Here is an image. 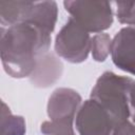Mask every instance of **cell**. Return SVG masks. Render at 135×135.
I'll return each instance as SVG.
<instances>
[{"mask_svg":"<svg viewBox=\"0 0 135 135\" xmlns=\"http://www.w3.org/2000/svg\"><path fill=\"white\" fill-rule=\"evenodd\" d=\"M50 45L51 33L33 23L1 26V61L4 71L11 77H30L39 59L49 53Z\"/></svg>","mask_w":135,"mask_h":135,"instance_id":"6da1fadb","label":"cell"},{"mask_svg":"<svg viewBox=\"0 0 135 135\" xmlns=\"http://www.w3.org/2000/svg\"><path fill=\"white\" fill-rule=\"evenodd\" d=\"M135 80L104 72L96 81L91 92V99L97 101L113 118L116 126L131 116L130 95Z\"/></svg>","mask_w":135,"mask_h":135,"instance_id":"7a4b0ae2","label":"cell"},{"mask_svg":"<svg viewBox=\"0 0 135 135\" xmlns=\"http://www.w3.org/2000/svg\"><path fill=\"white\" fill-rule=\"evenodd\" d=\"M57 15L55 1H0V22L3 27L26 22L52 33Z\"/></svg>","mask_w":135,"mask_h":135,"instance_id":"3957f363","label":"cell"},{"mask_svg":"<svg viewBox=\"0 0 135 135\" xmlns=\"http://www.w3.org/2000/svg\"><path fill=\"white\" fill-rule=\"evenodd\" d=\"M72 18L89 33H101L113 23V12L108 1H64Z\"/></svg>","mask_w":135,"mask_h":135,"instance_id":"277c9868","label":"cell"},{"mask_svg":"<svg viewBox=\"0 0 135 135\" xmlns=\"http://www.w3.org/2000/svg\"><path fill=\"white\" fill-rule=\"evenodd\" d=\"M92 38L72 17L56 36L55 52L58 56L72 63L83 62L91 51Z\"/></svg>","mask_w":135,"mask_h":135,"instance_id":"5b68a950","label":"cell"},{"mask_svg":"<svg viewBox=\"0 0 135 135\" xmlns=\"http://www.w3.org/2000/svg\"><path fill=\"white\" fill-rule=\"evenodd\" d=\"M115 127L110 114L94 99L85 100L76 114L79 135H113Z\"/></svg>","mask_w":135,"mask_h":135,"instance_id":"8992f818","label":"cell"},{"mask_svg":"<svg viewBox=\"0 0 135 135\" xmlns=\"http://www.w3.org/2000/svg\"><path fill=\"white\" fill-rule=\"evenodd\" d=\"M112 60L114 64L135 75V27H122L112 40Z\"/></svg>","mask_w":135,"mask_h":135,"instance_id":"52a82bcc","label":"cell"},{"mask_svg":"<svg viewBox=\"0 0 135 135\" xmlns=\"http://www.w3.org/2000/svg\"><path fill=\"white\" fill-rule=\"evenodd\" d=\"M81 96L73 89H56L49 98L47 115L52 121H74L79 110Z\"/></svg>","mask_w":135,"mask_h":135,"instance_id":"ba28073f","label":"cell"},{"mask_svg":"<svg viewBox=\"0 0 135 135\" xmlns=\"http://www.w3.org/2000/svg\"><path fill=\"white\" fill-rule=\"evenodd\" d=\"M62 70L63 65L58 58L47 53L39 59L35 71L30 76L31 82L38 88H47L60 78Z\"/></svg>","mask_w":135,"mask_h":135,"instance_id":"9c48e42d","label":"cell"},{"mask_svg":"<svg viewBox=\"0 0 135 135\" xmlns=\"http://www.w3.org/2000/svg\"><path fill=\"white\" fill-rule=\"evenodd\" d=\"M25 120L22 116L13 115L8 107L2 102L1 110V135H24Z\"/></svg>","mask_w":135,"mask_h":135,"instance_id":"30bf717a","label":"cell"},{"mask_svg":"<svg viewBox=\"0 0 135 135\" xmlns=\"http://www.w3.org/2000/svg\"><path fill=\"white\" fill-rule=\"evenodd\" d=\"M112 49V39L105 33H99L92 38V56L95 61L102 62L107 59Z\"/></svg>","mask_w":135,"mask_h":135,"instance_id":"8fae6325","label":"cell"},{"mask_svg":"<svg viewBox=\"0 0 135 135\" xmlns=\"http://www.w3.org/2000/svg\"><path fill=\"white\" fill-rule=\"evenodd\" d=\"M41 133L44 135H75L73 130V121H44L40 127Z\"/></svg>","mask_w":135,"mask_h":135,"instance_id":"7c38bea8","label":"cell"},{"mask_svg":"<svg viewBox=\"0 0 135 135\" xmlns=\"http://www.w3.org/2000/svg\"><path fill=\"white\" fill-rule=\"evenodd\" d=\"M115 4L117 7L116 15L118 21L135 27V1H119Z\"/></svg>","mask_w":135,"mask_h":135,"instance_id":"4fadbf2b","label":"cell"},{"mask_svg":"<svg viewBox=\"0 0 135 135\" xmlns=\"http://www.w3.org/2000/svg\"><path fill=\"white\" fill-rule=\"evenodd\" d=\"M113 135H135V124L126 120L115 127Z\"/></svg>","mask_w":135,"mask_h":135,"instance_id":"5bb4252c","label":"cell"},{"mask_svg":"<svg viewBox=\"0 0 135 135\" xmlns=\"http://www.w3.org/2000/svg\"><path fill=\"white\" fill-rule=\"evenodd\" d=\"M130 108H131V116L133 121L135 122V85L133 86L130 95Z\"/></svg>","mask_w":135,"mask_h":135,"instance_id":"9a60e30c","label":"cell"}]
</instances>
